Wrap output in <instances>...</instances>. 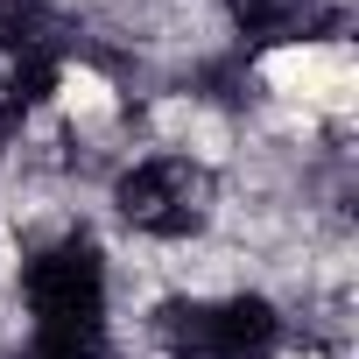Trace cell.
<instances>
[{
    "label": "cell",
    "instance_id": "obj_3",
    "mask_svg": "<svg viewBox=\"0 0 359 359\" xmlns=\"http://www.w3.org/2000/svg\"><path fill=\"white\" fill-rule=\"evenodd\" d=\"M120 219L155 233V240H184L212 219V176L184 155H162L120 176Z\"/></svg>",
    "mask_w": 359,
    "mask_h": 359
},
{
    "label": "cell",
    "instance_id": "obj_2",
    "mask_svg": "<svg viewBox=\"0 0 359 359\" xmlns=\"http://www.w3.org/2000/svg\"><path fill=\"white\" fill-rule=\"evenodd\" d=\"M155 331L184 352V359H247L275 345V303L261 296H226V303H162Z\"/></svg>",
    "mask_w": 359,
    "mask_h": 359
},
{
    "label": "cell",
    "instance_id": "obj_4",
    "mask_svg": "<svg viewBox=\"0 0 359 359\" xmlns=\"http://www.w3.org/2000/svg\"><path fill=\"white\" fill-rule=\"evenodd\" d=\"M57 43H64V22L50 8H36V0H0V50H8L15 64L57 57Z\"/></svg>",
    "mask_w": 359,
    "mask_h": 359
},
{
    "label": "cell",
    "instance_id": "obj_6",
    "mask_svg": "<svg viewBox=\"0 0 359 359\" xmlns=\"http://www.w3.org/2000/svg\"><path fill=\"white\" fill-rule=\"evenodd\" d=\"M15 127H22V99H15V92H8V85H0V141H8V134H15Z\"/></svg>",
    "mask_w": 359,
    "mask_h": 359
},
{
    "label": "cell",
    "instance_id": "obj_5",
    "mask_svg": "<svg viewBox=\"0 0 359 359\" xmlns=\"http://www.w3.org/2000/svg\"><path fill=\"white\" fill-rule=\"evenodd\" d=\"M233 8V22L247 29V36H289V29H310V0H226Z\"/></svg>",
    "mask_w": 359,
    "mask_h": 359
},
{
    "label": "cell",
    "instance_id": "obj_1",
    "mask_svg": "<svg viewBox=\"0 0 359 359\" xmlns=\"http://www.w3.org/2000/svg\"><path fill=\"white\" fill-rule=\"evenodd\" d=\"M29 303H36V359H92L99 317H106V268L92 240H57L29 261Z\"/></svg>",
    "mask_w": 359,
    "mask_h": 359
}]
</instances>
